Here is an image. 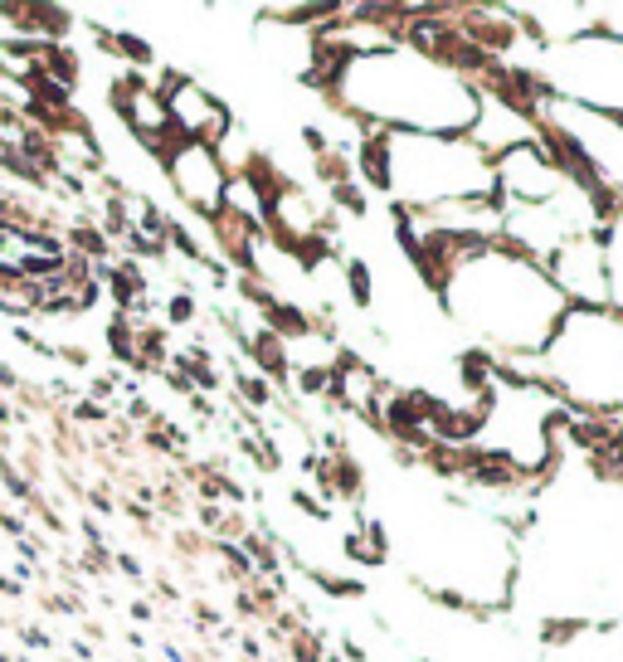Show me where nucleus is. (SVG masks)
Here are the masks:
<instances>
[{
    "instance_id": "7",
    "label": "nucleus",
    "mask_w": 623,
    "mask_h": 662,
    "mask_svg": "<svg viewBox=\"0 0 623 662\" xmlns=\"http://www.w3.org/2000/svg\"><path fill=\"white\" fill-rule=\"evenodd\" d=\"M585 10H589V25H599V30L623 39V5H585Z\"/></svg>"
},
{
    "instance_id": "6",
    "label": "nucleus",
    "mask_w": 623,
    "mask_h": 662,
    "mask_svg": "<svg viewBox=\"0 0 623 662\" xmlns=\"http://www.w3.org/2000/svg\"><path fill=\"white\" fill-rule=\"evenodd\" d=\"M604 278H609V307L623 317V215L604 224Z\"/></svg>"
},
{
    "instance_id": "3",
    "label": "nucleus",
    "mask_w": 623,
    "mask_h": 662,
    "mask_svg": "<svg viewBox=\"0 0 623 662\" xmlns=\"http://www.w3.org/2000/svg\"><path fill=\"white\" fill-rule=\"evenodd\" d=\"M502 370L541 380L570 419L623 424V317L614 307H565L541 356Z\"/></svg>"
},
{
    "instance_id": "4",
    "label": "nucleus",
    "mask_w": 623,
    "mask_h": 662,
    "mask_svg": "<svg viewBox=\"0 0 623 662\" xmlns=\"http://www.w3.org/2000/svg\"><path fill=\"white\" fill-rule=\"evenodd\" d=\"M521 74L536 83L541 98L623 122V39L599 25H585L580 35L555 44H536Z\"/></svg>"
},
{
    "instance_id": "2",
    "label": "nucleus",
    "mask_w": 623,
    "mask_h": 662,
    "mask_svg": "<svg viewBox=\"0 0 623 662\" xmlns=\"http://www.w3.org/2000/svg\"><path fill=\"white\" fill-rule=\"evenodd\" d=\"M366 181L395 205V215H424L439 205L497 200L492 156L468 137H419V132H366L361 137Z\"/></svg>"
},
{
    "instance_id": "5",
    "label": "nucleus",
    "mask_w": 623,
    "mask_h": 662,
    "mask_svg": "<svg viewBox=\"0 0 623 662\" xmlns=\"http://www.w3.org/2000/svg\"><path fill=\"white\" fill-rule=\"evenodd\" d=\"M166 166L181 185V195L210 220H220L224 210V185H229V171L220 166V151L200 147V142H176L166 151Z\"/></svg>"
},
{
    "instance_id": "1",
    "label": "nucleus",
    "mask_w": 623,
    "mask_h": 662,
    "mask_svg": "<svg viewBox=\"0 0 623 662\" xmlns=\"http://www.w3.org/2000/svg\"><path fill=\"white\" fill-rule=\"evenodd\" d=\"M312 83L361 132H419L468 137L482 108V83L468 69L390 35L370 49H331L312 35Z\"/></svg>"
}]
</instances>
